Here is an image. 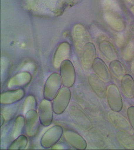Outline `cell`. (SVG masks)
I'll use <instances>...</instances> for the list:
<instances>
[{"mask_svg": "<svg viewBox=\"0 0 134 150\" xmlns=\"http://www.w3.org/2000/svg\"><path fill=\"white\" fill-rule=\"evenodd\" d=\"M4 122H5V117L3 115L1 114V127L3 126Z\"/></svg>", "mask_w": 134, "mask_h": 150, "instance_id": "cell-27", "label": "cell"}, {"mask_svg": "<svg viewBox=\"0 0 134 150\" xmlns=\"http://www.w3.org/2000/svg\"><path fill=\"white\" fill-rule=\"evenodd\" d=\"M53 112L51 101L43 99L40 103L38 112L40 123L42 126L47 127L51 124L53 121Z\"/></svg>", "mask_w": 134, "mask_h": 150, "instance_id": "cell-7", "label": "cell"}, {"mask_svg": "<svg viewBox=\"0 0 134 150\" xmlns=\"http://www.w3.org/2000/svg\"><path fill=\"white\" fill-rule=\"evenodd\" d=\"M88 82L93 92L101 99L107 97V88L104 81L96 74H91L88 77Z\"/></svg>", "mask_w": 134, "mask_h": 150, "instance_id": "cell-10", "label": "cell"}, {"mask_svg": "<svg viewBox=\"0 0 134 150\" xmlns=\"http://www.w3.org/2000/svg\"><path fill=\"white\" fill-rule=\"evenodd\" d=\"M109 68L113 76L118 78H122L125 74V67L121 62L117 59L110 61Z\"/></svg>", "mask_w": 134, "mask_h": 150, "instance_id": "cell-20", "label": "cell"}, {"mask_svg": "<svg viewBox=\"0 0 134 150\" xmlns=\"http://www.w3.org/2000/svg\"><path fill=\"white\" fill-rule=\"evenodd\" d=\"M95 73L104 82H108L111 80L112 77L108 67L105 62L100 58H96L92 66Z\"/></svg>", "mask_w": 134, "mask_h": 150, "instance_id": "cell-15", "label": "cell"}, {"mask_svg": "<svg viewBox=\"0 0 134 150\" xmlns=\"http://www.w3.org/2000/svg\"><path fill=\"white\" fill-rule=\"evenodd\" d=\"M96 55V49L93 43H88L84 45L82 54V62L84 68L89 69L92 68Z\"/></svg>", "mask_w": 134, "mask_h": 150, "instance_id": "cell-14", "label": "cell"}, {"mask_svg": "<svg viewBox=\"0 0 134 150\" xmlns=\"http://www.w3.org/2000/svg\"><path fill=\"white\" fill-rule=\"evenodd\" d=\"M100 53L103 57L108 61H112L117 59V51L112 43L107 40H103L98 45Z\"/></svg>", "mask_w": 134, "mask_h": 150, "instance_id": "cell-17", "label": "cell"}, {"mask_svg": "<svg viewBox=\"0 0 134 150\" xmlns=\"http://www.w3.org/2000/svg\"><path fill=\"white\" fill-rule=\"evenodd\" d=\"M108 118L113 126L120 131H130L131 130V125L129 123V120L119 114V112L115 111H110L108 112Z\"/></svg>", "mask_w": 134, "mask_h": 150, "instance_id": "cell-12", "label": "cell"}, {"mask_svg": "<svg viewBox=\"0 0 134 150\" xmlns=\"http://www.w3.org/2000/svg\"><path fill=\"white\" fill-rule=\"evenodd\" d=\"M32 76L27 72H23L16 74L10 79L7 84L9 89L22 88L31 82Z\"/></svg>", "mask_w": 134, "mask_h": 150, "instance_id": "cell-13", "label": "cell"}, {"mask_svg": "<svg viewBox=\"0 0 134 150\" xmlns=\"http://www.w3.org/2000/svg\"><path fill=\"white\" fill-rule=\"evenodd\" d=\"M60 75L64 87L71 88L74 85L76 79V70L70 60L62 62L60 67Z\"/></svg>", "mask_w": 134, "mask_h": 150, "instance_id": "cell-5", "label": "cell"}, {"mask_svg": "<svg viewBox=\"0 0 134 150\" xmlns=\"http://www.w3.org/2000/svg\"><path fill=\"white\" fill-rule=\"evenodd\" d=\"M116 137L119 143L127 149L134 150V137L128 132L119 131L116 134Z\"/></svg>", "mask_w": 134, "mask_h": 150, "instance_id": "cell-19", "label": "cell"}, {"mask_svg": "<svg viewBox=\"0 0 134 150\" xmlns=\"http://www.w3.org/2000/svg\"><path fill=\"white\" fill-rule=\"evenodd\" d=\"M63 136L66 141L75 149L83 150L86 148V141L77 132L72 130H66L64 132Z\"/></svg>", "mask_w": 134, "mask_h": 150, "instance_id": "cell-9", "label": "cell"}, {"mask_svg": "<svg viewBox=\"0 0 134 150\" xmlns=\"http://www.w3.org/2000/svg\"><path fill=\"white\" fill-rule=\"evenodd\" d=\"M71 54V48L67 43L60 45L54 56L53 66L55 69L60 68L61 64L64 60H67Z\"/></svg>", "mask_w": 134, "mask_h": 150, "instance_id": "cell-16", "label": "cell"}, {"mask_svg": "<svg viewBox=\"0 0 134 150\" xmlns=\"http://www.w3.org/2000/svg\"><path fill=\"white\" fill-rule=\"evenodd\" d=\"M28 144V138L25 135H21L16 138L8 148L10 150H23Z\"/></svg>", "mask_w": 134, "mask_h": 150, "instance_id": "cell-22", "label": "cell"}, {"mask_svg": "<svg viewBox=\"0 0 134 150\" xmlns=\"http://www.w3.org/2000/svg\"><path fill=\"white\" fill-rule=\"evenodd\" d=\"M123 59L126 62H131L134 59V43L130 42L123 51Z\"/></svg>", "mask_w": 134, "mask_h": 150, "instance_id": "cell-24", "label": "cell"}, {"mask_svg": "<svg viewBox=\"0 0 134 150\" xmlns=\"http://www.w3.org/2000/svg\"><path fill=\"white\" fill-rule=\"evenodd\" d=\"M131 10L134 15V6H133V7H131Z\"/></svg>", "mask_w": 134, "mask_h": 150, "instance_id": "cell-29", "label": "cell"}, {"mask_svg": "<svg viewBox=\"0 0 134 150\" xmlns=\"http://www.w3.org/2000/svg\"><path fill=\"white\" fill-rule=\"evenodd\" d=\"M25 95L23 89L7 91L1 94V104L2 105H9L21 101Z\"/></svg>", "mask_w": 134, "mask_h": 150, "instance_id": "cell-11", "label": "cell"}, {"mask_svg": "<svg viewBox=\"0 0 134 150\" xmlns=\"http://www.w3.org/2000/svg\"><path fill=\"white\" fill-rule=\"evenodd\" d=\"M127 114L129 123L134 131V106H130L128 108Z\"/></svg>", "mask_w": 134, "mask_h": 150, "instance_id": "cell-25", "label": "cell"}, {"mask_svg": "<svg viewBox=\"0 0 134 150\" xmlns=\"http://www.w3.org/2000/svg\"><path fill=\"white\" fill-rule=\"evenodd\" d=\"M25 126L28 136H36L39 129V118L35 110H31L25 114Z\"/></svg>", "mask_w": 134, "mask_h": 150, "instance_id": "cell-8", "label": "cell"}, {"mask_svg": "<svg viewBox=\"0 0 134 150\" xmlns=\"http://www.w3.org/2000/svg\"><path fill=\"white\" fill-rule=\"evenodd\" d=\"M71 91L69 88L64 87L60 89L53 100L52 107L57 115L61 114L65 111L71 101Z\"/></svg>", "mask_w": 134, "mask_h": 150, "instance_id": "cell-2", "label": "cell"}, {"mask_svg": "<svg viewBox=\"0 0 134 150\" xmlns=\"http://www.w3.org/2000/svg\"><path fill=\"white\" fill-rule=\"evenodd\" d=\"M120 85L125 97L129 99L134 98V79L131 75L125 74L121 79Z\"/></svg>", "mask_w": 134, "mask_h": 150, "instance_id": "cell-18", "label": "cell"}, {"mask_svg": "<svg viewBox=\"0 0 134 150\" xmlns=\"http://www.w3.org/2000/svg\"><path fill=\"white\" fill-rule=\"evenodd\" d=\"M107 101L110 110L120 112L123 107L122 97L117 86L111 84L107 88Z\"/></svg>", "mask_w": 134, "mask_h": 150, "instance_id": "cell-6", "label": "cell"}, {"mask_svg": "<svg viewBox=\"0 0 134 150\" xmlns=\"http://www.w3.org/2000/svg\"><path fill=\"white\" fill-rule=\"evenodd\" d=\"M14 127L12 131V137L16 139L21 135L24 127L25 126V118L22 115L17 116L14 122Z\"/></svg>", "mask_w": 134, "mask_h": 150, "instance_id": "cell-21", "label": "cell"}, {"mask_svg": "<svg viewBox=\"0 0 134 150\" xmlns=\"http://www.w3.org/2000/svg\"><path fill=\"white\" fill-rule=\"evenodd\" d=\"M130 71L133 75H134V59L131 61L130 65Z\"/></svg>", "mask_w": 134, "mask_h": 150, "instance_id": "cell-26", "label": "cell"}, {"mask_svg": "<svg viewBox=\"0 0 134 150\" xmlns=\"http://www.w3.org/2000/svg\"><path fill=\"white\" fill-rule=\"evenodd\" d=\"M37 108L36 98L33 95H29L26 98L23 105V112L26 114L28 111L35 110Z\"/></svg>", "mask_w": 134, "mask_h": 150, "instance_id": "cell-23", "label": "cell"}, {"mask_svg": "<svg viewBox=\"0 0 134 150\" xmlns=\"http://www.w3.org/2000/svg\"><path fill=\"white\" fill-rule=\"evenodd\" d=\"M63 129L59 125H55L48 129L42 137L40 144L43 148L49 149L60 140L63 135Z\"/></svg>", "mask_w": 134, "mask_h": 150, "instance_id": "cell-3", "label": "cell"}, {"mask_svg": "<svg viewBox=\"0 0 134 150\" xmlns=\"http://www.w3.org/2000/svg\"><path fill=\"white\" fill-rule=\"evenodd\" d=\"M128 2H129V3L131 4L134 6V0H127Z\"/></svg>", "mask_w": 134, "mask_h": 150, "instance_id": "cell-28", "label": "cell"}, {"mask_svg": "<svg viewBox=\"0 0 134 150\" xmlns=\"http://www.w3.org/2000/svg\"><path fill=\"white\" fill-rule=\"evenodd\" d=\"M81 108L78 104L71 105L69 109V115L76 125L84 130H91L93 128L92 123Z\"/></svg>", "mask_w": 134, "mask_h": 150, "instance_id": "cell-4", "label": "cell"}, {"mask_svg": "<svg viewBox=\"0 0 134 150\" xmlns=\"http://www.w3.org/2000/svg\"><path fill=\"white\" fill-rule=\"evenodd\" d=\"M62 84L60 75L57 73L52 74L45 84L43 91L44 98L49 101L53 100L60 91Z\"/></svg>", "mask_w": 134, "mask_h": 150, "instance_id": "cell-1", "label": "cell"}]
</instances>
